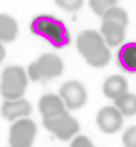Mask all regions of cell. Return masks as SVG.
Here are the masks:
<instances>
[{
	"instance_id": "obj_1",
	"label": "cell",
	"mask_w": 136,
	"mask_h": 147,
	"mask_svg": "<svg viewBox=\"0 0 136 147\" xmlns=\"http://www.w3.org/2000/svg\"><path fill=\"white\" fill-rule=\"evenodd\" d=\"M30 32L45 39L55 49H63L71 43V36L64 22L52 15H38L30 23Z\"/></svg>"
},
{
	"instance_id": "obj_2",
	"label": "cell",
	"mask_w": 136,
	"mask_h": 147,
	"mask_svg": "<svg viewBox=\"0 0 136 147\" xmlns=\"http://www.w3.org/2000/svg\"><path fill=\"white\" fill-rule=\"evenodd\" d=\"M76 47L87 63L93 67H104L110 62V49L107 47L104 37L93 29H87L79 34Z\"/></svg>"
},
{
	"instance_id": "obj_3",
	"label": "cell",
	"mask_w": 136,
	"mask_h": 147,
	"mask_svg": "<svg viewBox=\"0 0 136 147\" xmlns=\"http://www.w3.org/2000/svg\"><path fill=\"white\" fill-rule=\"evenodd\" d=\"M28 84L25 70L19 65L6 67L1 73L0 92L6 100H15L24 96Z\"/></svg>"
},
{
	"instance_id": "obj_4",
	"label": "cell",
	"mask_w": 136,
	"mask_h": 147,
	"mask_svg": "<svg viewBox=\"0 0 136 147\" xmlns=\"http://www.w3.org/2000/svg\"><path fill=\"white\" fill-rule=\"evenodd\" d=\"M63 72V62L54 54H44L28 66V76L32 81H47Z\"/></svg>"
},
{
	"instance_id": "obj_5",
	"label": "cell",
	"mask_w": 136,
	"mask_h": 147,
	"mask_svg": "<svg viewBox=\"0 0 136 147\" xmlns=\"http://www.w3.org/2000/svg\"><path fill=\"white\" fill-rule=\"evenodd\" d=\"M44 127L61 140H69L80 129L76 119L69 115L68 110L49 119H43Z\"/></svg>"
},
{
	"instance_id": "obj_6",
	"label": "cell",
	"mask_w": 136,
	"mask_h": 147,
	"mask_svg": "<svg viewBox=\"0 0 136 147\" xmlns=\"http://www.w3.org/2000/svg\"><path fill=\"white\" fill-rule=\"evenodd\" d=\"M37 133V126L30 119H20L12 125L9 130L10 147H32Z\"/></svg>"
},
{
	"instance_id": "obj_7",
	"label": "cell",
	"mask_w": 136,
	"mask_h": 147,
	"mask_svg": "<svg viewBox=\"0 0 136 147\" xmlns=\"http://www.w3.org/2000/svg\"><path fill=\"white\" fill-rule=\"evenodd\" d=\"M60 97L65 105V108L70 110H78L86 105L88 94L82 83L78 81H68L62 84Z\"/></svg>"
},
{
	"instance_id": "obj_8",
	"label": "cell",
	"mask_w": 136,
	"mask_h": 147,
	"mask_svg": "<svg viewBox=\"0 0 136 147\" xmlns=\"http://www.w3.org/2000/svg\"><path fill=\"white\" fill-rule=\"evenodd\" d=\"M97 125L102 133L115 134L123 127V115L116 107H104L97 115Z\"/></svg>"
},
{
	"instance_id": "obj_9",
	"label": "cell",
	"mask_w": 136,
	"mask_h": 147,
	"mask_svg": "<svg viewBox=\"0 0 136 147\" xmlns=\"http://www.w3.org/2000/svg\"><path fill=\"white\" fill-rule=\"evenodd\" d=\"M38 109L43 116V119L54 118V117L63 113L64 111H66L65 105L61 97L58 94H54V93L44 94L39 99Z\"/></svg>"
},
{
	"instance_id": "obj_10",
	"label": "cell",
	"mask_w": 136,
	"mask_h": 147,
	"mask_svg": "<svg viewBox=\"0 0 136 147\" xmlns=\"http://www.w3.org/2000/svg\"><path fill=\"white\" fill-rule=\"evenodd\" d=\"M32 112V105L23 98L6 100L1 107V115L7 120L12 121L17 118L26 117Z\"/></svg>"
},
{
	"instance_id": "obj_11",
	"label": "cell",
	"mask_w": 136,
	"mask_h": 147,
	"mask_svg": "<svg viewBox=\"0 0 136 147\" xmlns=\"http://www.w3.org/2000/svg\"><path fill=\"white\" fill-rule=\"evenodd\" d=\"M117 65L127 73L136 72V44L129 42L124 44L117 52Z\"/></svg>"
},
{
	"instance_id": "obj_12",
	"label": "cell",
	"mask_w": 136,
	"mask_h": 147,
	"mask_svg": "<svg viewBox=\"0 0 136 147\" xmlns=\"http://www.w3.org/2000/svg\"><path fill=\"white\" fill-rule=\"evenodd\" d=\"M125 28L126 27L117 24V23L102 19L101 34L105 37L104 38L105 43L110 47L120 45L123 43L124 38H125Z\"/></svg>"
},
{
	"instance_id": "obj_13",
	"label": "cell",
	"mask_w": 136,
	"mask_h": 147,
	"mask_svg": "<svg viewBox=\"0 0 136 147\" xmlns=\"http://www.w3.org/2000/svg\"><path fill=\"white\" fill-rule=\"evenodd\" d=\"M128 89V83L123 78L122 75H111L109 76L102 86V91L104 94L108 99L115 100L118 98L119 96L124 94L125 92H127Z\"/></svg>"
},
{
	"instance_id": "obj_14",
	"label": "cell",
	"mask_w": 136,
	"mask_h": 147,
	"mask_svg": "<svg viewBox=\"0 0 136 147\" xmlns=\"http://www.w3.org/2000/svg\"><path fill=\"white\" fill-rule=\"evenodd\" d=\"M18 34V25L15 18L0 13V42L9 43L15 40Z\"/></svg>"
},
{
	"instance_id": "obj_15",
	"label": "cell",
	"mask_w": 136,
	"mask_h": 147,
	"mask_svg": "<svg viewBox=\"0 0 136 147\" xmlns=\"http://www.w3.org/2000/svg\"><path fill=\"white\" fill-rule=\"evenodd\" d=\"M114 101L116 108L123 116H134L136 113V97L134 93L125 92Z\"/></svg>"
},
{
	"instance_id": "obj_16",
	"label": "cell",
	"mask_w": 136,
	"mask_h": 147,
	"mask_svg": "<svg viewBox=\"0 0 136 147\" xmlns=\"http://www.w3.org/2000/svg\"><path fill=\"white\" fill-rule=\"evenodd\" d=\"M101 17H102L104 20H110V22L122 25L124 27H126L127 24H128L127 12L125 11L123 8H119V7H116V6H114V7H111L110 9H108Z\"/></svg>"
},
{
	"instance_id": "obj_17",
	"label": "cell",
	"mask_w": 136,
	"mask_h": 147,
	"mask_svg": "<svg viewBox=\"0 0 136 147\" xmlns=\"http://www.w3.org/2000/svg\"><path fill=\"white\" fill-rule=\"evenodd\" d=\"M117 0H89V6L98 16H102L108 9L116 6Z\"/></svg>"
},
{
	"instance_id": "obj_18",
	"label": "cell",
	"mask_w": 136,
	"mask_h": 147,
	"mask_svg": "<svg viewBox=\"0 0 136 147\" xmlns=\"http://www.w3.org/2000/svg\"><path fill=\"white\" fill-rule=\"evenodd\" d=\"M85 0H55V3L65 11H75L80 9Z\"/></svg>"
},
{
	"instance_id": "obj_19",
	"label": "cell",
	"mask_w": 136,
	"mask_h": 147,
	"mask_svg": "<svg viewBox=\"0 0 136 147\" xmlns=\"http://www.w3.org/2000/svg\"><path fill=\"white\" fill-rule=\"evenodd\" d=\"M123 144L125 147H136V127H129L123 135Z\"/></svg>"
},
{
	"instance_id": "obj_20",
	"label": "cell",
	"mask_w": 136,
	"mask_h": 147,
	"mask_svg": "<svg viewBox=\"0 0 136 147\" xmlns=\"http://www.w3.org/2000/svg\"><path fill=\"white\" fill-rule=\"evenodd\" d=\"M71 147H95L93 144L91 143V140L86 137V136H78L75 137L72 143H71Z\"/></svg>"
},
{
	"instance_id": "obj_21",
	"label": "cell",
	"mask_w": 136,
	"mask_h": 147,
	"mask_svg": "<svg viewBox=\"0 0 136 147\" xmlns=\"http://www.w3.org/2000/svg\"><path fill=\"white\" fill-rule=\"evenodd\" d=\"M6 57V51H5V47H3V45L1 44V42H0V63L3 61V59Z\"/></svg>"
}]
</instances>
